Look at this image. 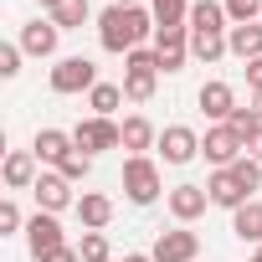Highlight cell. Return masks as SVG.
Here are the masks:
<instances>
[{"label":"cell","mask_w":262,"mask_h":262,"mask_svg":"<svg viewBox=\"0 0 262 262\" xmlns=\"http://www.w3.org/2000/svg\"><path fill=\"white\" fill-rule=\"evenodd\" d=\"M155 31H160V26H155V11H149V6H108V11L98 16V41H103V52H113V57L139 52L144 36H155Z\"/></svg>","instance_id":"6da1fadb"},{"label":"cell","mask_w":262,"mask_h":262,"mask_svg":"<svg viewBox=\"0 0 262 262\" xmlns=\"http://www.w3.org/2000/svg\"><path fill=\"white\" fill-rule=\"evenodd\" d=\"M160 88V52L139 47V52H128L123 57V98L128 103H149Z\"/></svg>","instance_id":"7a4b0ae2"},{"label":"cell","mask_w":262,"mask_h":262,"mask_svg":"<svg viewBox=\"0 0 262 262\" xmlns=\"http://www.w3.org/2000/svg\"><path fill=\"white\" fill-rule=\"evenodd\" d=\"M123 195L134 206H155L160 201V165L149 155H128L123 160Z\"/></svg>","instance_id":"3957f363"},{"label":"cell","mask_w":262,"mask_h":262,"mask_svg":"<svg viewBox=\"0 0 262 262\" xmlns=\"http://www.w3.org/2000/svg\"><path fill=\"white\" fill-rule=\"evenodd\" d=\"M201 155H206L216 170H231L236 160H247V139L236 134L231 123H211V128H206V139H201Z\"/></svg>","instance_id":"277c9868"},{"label":"cell","mask_w":262,"mask_h":262,"mask_svg":"<svg viewBox=\"0 0 262 262\" xmlns=\"http://www.w3.org/2000/svg\"><path fill=\"white\" fill-rule=\"evenodd\" d=\"M72 139H77V149H82V155H103V149H123V128H118L113 118L88 113V118L72 128Z\"/></svg>","instance_id":"5b68a950"},{"label":"cell","mask_w":262,"mask_h":262,"mask_svg":"<svg viewBox=\"0 0 262 262\" xmlns=\"http://www.w3.org/2000/svg\"><path fill=\"white\" fill-rule=\"evenodd\" d=\"M52 93H93L98 88V67L88 62V57H57V67H52Z\"/></svg>","instance_id":"8992f818"},{"label":"cell","mask_w":262,"mask_h":262,"mask_svg":"<svg viewBox=\"0 0 262 262\" xmlns=\"http://www.w3.org/2000/svg\"><path fill=\"white\" fill-rule=\"evenodd\" d=\"M31 195H36V211H52V216H62L67 206H77V190H72V180L62 170H41L36 185H31Z\"/></svg>","instance_id":"52a82bcc"},{"label":"cell","mask_w":262,"mask_h":262,"mask_svg":"<svg viewBox=\"0 0 262 262\" xmlns=\"http://www.w3.org/2000/svg\"><path fill=\"white\" fill-rule=\"evenodd\" d=\"M155 262H195L201 257V236L190 231V226H170V231H160L155 236V252H149Z\"/></svg>","instance_id":"ba28073f"},{"label":"cell","mask_w":262,"mask_h":262,"mask_svg":"<svg viewBox=\"0 0 262 262\" xmlns=\"http://www.w3.org/2000/svg\"><path fill=\"white\" fill-rule=\"evenodd\" d=\"M155 149L165 155V165H190L201 155V134L190 123H170V128H160V144Z\"/></svg>","instance_id":"9c48e42d"},{"label":"cell","mask_w":262,"mask_h":262,"mask_svg":"<svg viewBox=\"0 0 262 262\" xmlns=\"http://www.w3.org/2000/svg\"><path fill=\"white\" fill-rule=\"evenodd\" d=\"M155 52H160V72H185L190 26H160V31H155Z\"/></svg>","instance_id":"30bf717a"},{"label":"cell","mask_w":262,"mask_h":262,"mask_svg":"<svg viewBox=\"0 0 262 262\" xmlns=\"http://www.w3.org/2000/svg\"><path fill=\"white\" fill-rule=\"evenodd\" d=\"M26 247H31V257H36V262H41L47 252L67 247V231H62V221H57L52 211H36V216L26 221Z\"/></svg>","instance_id":"8fae6325"},{"label":"cell","mask_w":262,"mask_h":262,"mask_svg":"<svg viewBox=\"0 0 262 262\" xmlns=\"http://www.w3.org/2000/svg\"><path fill=\"white\" fill-rule=\"evenodd\" d=\"M195 103H201V113H206V118H216V123H231V113L242 108V103H236V93H231V82H221V77L201 82Z\"/></svg>","instance_id":"7c38bea8"},{"label":"cell","mask_w":262,"mask_h":262,"mask_svg":"<svg viewBox=\"0 0 262 262\" xmlns=\"http://www.w3.org/2000/svg\"><path fill=\"white\" fill-rule=\"evenodd\" d=\"M165 201H170V216H175L180 226H190V221H201V216H206V206H211V195H206V185H190V180H185V185H175V190H170Z\"/></svg>","instance_id":"4fadbf2b"},{"label":"cell","mask_w":262,"mask_h":262,"mask_svg":"<svg viewBox=\"0 0 262 262\" xmlns=\"http://www.w3.org/2000/svg\"><path fill=\"white\" fill-rule=\"evenodd\" d=\"M57 41H62V26H57L52 16L21 26V52H26V57H57Z\"/></svg>","instance_id":"5bb4252c"},{"label":"cell","mask_w":262,"mask_h":262,"mask_svg":"<svg viewBox=\"0 0 262 262\" xmlns=\"http://www.w3.org/2000/svg\"><path fill=\"white\" fill-rule=\"evenodd\" d=\"M72 149H77V139L67 134V128H36V139H31V155H36L41 165H52V170H57Z\"/></svg>","instance_id":"9a60e30c"},{"label":"cell","mask_w":262,"mask_h":262,"mask_svg":"<svg viewBox=\"0 0 262 262\" xmlns=\"http://www.w3.org/2000/svg\"><path fill=\"white\" fill-rule=\"evenodd\" d=\"M206 195H211V206H221V211H242V206L252 201L231 170H211V180H206Z\"/></svg>","instance_id":"2e32d148"},{"label":"cell","mask_w":262,"mask_h":262,"mask_svg":"<svg viewBox=\"0 0 262 262\" xmlns=\"http://www.w3.org/2000/svg\"><path fill=\"white\" fill-rule=\"evenodd\" d=\"M36 165H41V160H36L31 149H11V155H6V165H0V175H6V185H11V190H31V185H36V175H41Z\"/></svg>","instance_id":"e0dca14e"},{"label":"cell","mask_w":262,"mask_h":262,"mask_svg":"<svg viewBox=\"0 0 262 262\" xmlns=\"http://www.w3.org/2000/svg\"><path fill=\"white\" fill-rule=\"evenodd\" d=\"M72 211H77V221H82V231H103V226L113 221V201H108V195H98V190H82Z\"/></svg>","instance_id":"ac0fdd59"},{"label":"cell","mask_w":262,"mask_h":262,"mask_svg":"<svg viewBox=\"0 0 262 262\" xmlns=\"http://www.w3.org/2000/svg\"><path fill=\"white\" fill-rule=\"evenodd\" d=\"M118 128H123V149H128V155H144V149H155V144H160V128H155L144 113H128Z\"/></svg>","instance_id":"d6986e66"},{"label":"cell","mask_w":262,"mask_h":262,"mask_svg":"<svg viewBox=\"0 0 262 262\" xmlns=\"http://www.w3.org/2000/svg\"><path fill=\"white\" fill-rule=\"evenodd\" d=\"M226 52L242 57V62H257V57H262V21L231 26V31H226Z\"/></svg>","instance_id":"ffe728a7"},{"label":"cell","mask_w":262,"mask_h":262,"mask_svg":"<svg viewBox=\"0 0 262 262\" xmlns=\"http://www.w3.org/2000/svg\"><path fill=\"white\" fill-rule=\"evenodd\" d=\"M226 21H231V16H226L221 0H195V6H190V31H195V36H201V31H221V36H226V31H231Z\"/></svg>","instance_id":"44dd1931"},{"label":"cell","mask_w":262,"mask_h":262,"mask_svg":"<svg viewBox=\"0 0 262 262\" xmlns=\"http://www.w3.org/2000/svg\"><path fill=\"white\" fill-rule=\"evenodd\" d=\"M231 231L252 247H262V201H247L242 211H231Z\"/></svg>","instance_id":"7402d4cb"},{"label":"cell","mask_w":262,"mask_h":262,"mask_svg":"<svg viewBox=\"0 0 262 262\" xmlns=\"http://www.w3.org/2000/svg\"><path fill=\"white\" fill-rule=\"evenodd\" d=\"M190 57H195V62H206V67H211V62H221V57H226V36H221V31H201V36L190 31Z\"/></svg>","instance_id":"603a6c76"},{"label":"cell","mask_w":262,"mask_h":262,"mask_svg":"<svg viewBox=\"0 0 262 262\" xmlns=\"http://www.w3.org/2000/svg\"><path fill=\"white\" fill-rule=\"evenodd\" d=\"M118 103H123V82H98V88L88 93V108H93L98 118H113Z\"/></svg>","instance_id":"cb8c5ba5"},{"label":"cell","mask_w":262,"mask_h":262,"mask_svg":"<svg viewBox=\"0 0 262 262\" xmlns=\"http://www.w3.org/2000/svg\"><path fill=\"white\" fill-rule=\"evenodd\" d=\"M155 26H190V0H149Z\"/></svg>","instance_id":"d4e9b609"},{"label":"cell","mask_w":262,"mask_h":262,"mask_svg":"<svg viewBox=\"0 0 262 262\" xmlns=\"http://www.w3.org/2000/svg\"><path fill=\"white\" fill-rule=\"evenodd\" d=\"M88 16H93V11H88V0H57V6H52V21H57L62 31H82Z\"/></svg>","instance_id":"484cf974"},{"label":"cell","mask_w":262,"mask_h":262,"mask_svg":"<svg viewBox=\"0 0 262 262\" xmlns=\"http://www.w3.org/2000/svg\"><path fill=\"white\" fill-rule=\"evenodd\" d=\"M77 257H82V262H108V257H113V242H108L103 231H82V242H77Z\"/></svg>","instance_id":"4316f807"},{"label":"cell","mask_w":262,"mask_h":262,"mask_svg":"<svg viewBox=\"0 0 262 262\" xmlns=\"http://www.w3.org/2000/svg\"><path fill=\"white\" fill-rule=\"evenodd\" d=\"M57 170H62V175H67L72 185H82V180L93 175V155H82V149H72V155H67V160H62Z\"/></svg>","instance_id":"83f0119b"},{"label":"cell","mask_w":262,"mask_h":262,"mask_svg":"<svg viewBox=\"0 0 262 262\" xmlns=\"http://www.w3.org/2000/svg\"><path fill=\"white\" fill-rule=\"evenodd\" d=\"M231 175L242 180V190H247V195H257V190H262V165H257V160H236V165H231Z\"/></svg>","instance_id":"f1b7e54d"},{"label":"cell","mask_w":262,"mask_h":262,"mask_svg":"<svg viewBox=\"0 0 262 262\" xmlns=\"http://www.w3.org/2000/svg\"><path fill=\"white\" fill-rule=\"evenodd\" d=\"M221 6H226L231 26H247V21H257V16H262V0H221Z\"/></svg>","instance_id":"f546056e"},{"label":"cell","mask_w":262,"mask_h":262,"mask_svg":"<svg viewBox=\"0 0 262 262\" xmlns=\"http://www.w3.org/2000/svg\"><path fill=\"white\" fill-rule=\"evenodd\" d=\"M21 57H26V52H21V41H0V77H6V82H11V77H21Z\"/></svg>","instance_id":"4dcf8cb0"},{"label":"cell","mask_w":262,"mask_h":262,"mask_svg":"<svg viewBox=\"0 0 262 262\" xmlns=\"http://www.w3.org/2000/svg\"><path fill=\"white\" fill-rule=\"evenodd\" d=\"M26 221H21V206L16 201H0V236H16Z\"/></svg>","instance_id":"1f68e13d"},{"label":"cell","mask_w":262,"mask_h":262,"mask_svg":"<svg viewBox=\"0 0 262 262\" xmlns=\"http://www.w3.org/2000/svg\"><path fill=\"white\" fill-rule=\"evenodd\" d=\"M231 128H236V134H242V139H252V134H257V128H262V118H257V113H252V103H247V108H236V113H231Z\"/></svg>","instance_id":"d6a6232c"},{"label":"cell","mask_w":262,"mask_h":262,"mask_svg":"<svg viewBox=\"0 0 262 262\" xmlns=\"http://www.w3.org/2000/svg\"><path fill=\"white\" fill-rule=\"evenodd\" d=\"M242 67H247V88L262 93V57H257V62H242Z\"/></svg>","instance_id":"836d02e7"},{"label":"cell","mask_w":262,"mask_h":262,"mask_svg":"<svg viewBox=\"0 0 262 262\" xmlns=\"http://www.w3.org/2000/svg\"><path fill=\"white\" fill-rule=\"evenodd\" d=\"M41 262H82V257H77V247H57V252H47Z\"/></svg>","instance_id":"e575fe53"},{"label":"cell","mask_w":262,"mask_h":262,"mask_svg":"<svg viewBox=\"0 0 262 262\" xmlns=\"http://www.w3.org/2000/svg\"><path fill=\"white\" fill-rule=\"evenodd\" d=\"M247 160H257V165H262V128H257V134L247 139Z\"/></svg>","instance_id":"d590c367"},{"label":"cell","mask_w":262,"mask_h":262,"mask_svg":"<svg viewBox=\"0 0 262 262\" xmlns=\"http://www.w3.org/2000/svg\"><path fill=\"white\" fill-rule=\"evenodd\" d=\"M123 262H155L149 252H123Z\"/></svg>","instance_id":"8d00e7d4"},{"label":"cell","mask_w":262,"mask_h":262,"mask_svg":"<svg viewBox=\"0 0 262 262\" xmlns=\"http://www.w3.org/2000/svg\"><path fill=\"white\" fill-rule=\"evenodd\" d=\"M252 113H257V118H262V93H252Z\"/></svg>","instance_id":"74e56055"},{"label":"cell","mask_w":262,"mask_h":262,"mask_svg":"<svg viewBox=\"0 0 262 262\" xmlns=\"http://www.w3.org/2000/svg\"><path fill=\"white\" fill-rule=\"evenodd\" d=\"M113 6H149V0H113Z\"/></svg>","instance_id":"f35d334b"},{"label":"cell","mask_w":262,"mask_h":262,"mask_svg":"<svg viewBox=\"0 0 262 262\" xmlns=\"http://www.w3.org/2000/svg\"><path fill=\"white\" fill-rule=\"evenodd\" d=\"M252 262H262V247H257V252H252Z\"/></svg>","instance_id":"ab89813d"},{"label":"cell","mask_w":262,"mask_h":262,"mask_svg":"<svg viewBox=\"0 0 262 262\" xmlns=\"http://www.w3.org/2000/svg\"><path fill=\"white\" fill-rule=\"evenodd\" d=\"M41 6H47V11H52V6H57V0H41Z\"/></svg>","instance_id":"60d3db41"}]
</instances>
